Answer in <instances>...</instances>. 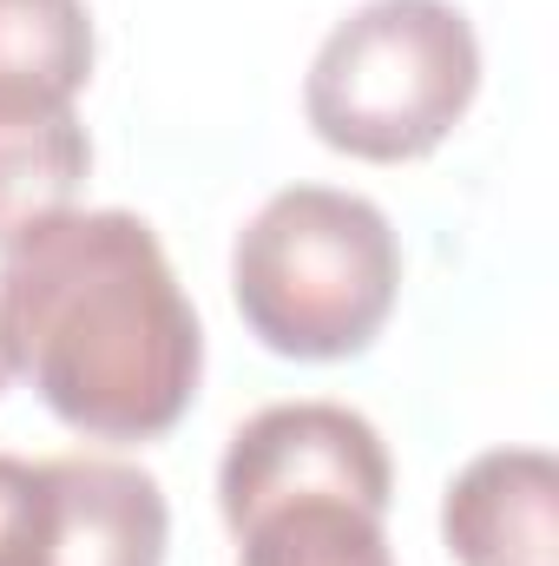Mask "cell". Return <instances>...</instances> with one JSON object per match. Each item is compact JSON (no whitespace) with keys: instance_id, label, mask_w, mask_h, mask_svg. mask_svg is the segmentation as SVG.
Wrapping results in <instances>:
<instances>
[{"instance_id":"cell-1","label":"cell","mask_w":559,"mask_h":566,"mask_svg":"<svg viewBox=\"0 0 559 566\" xmlns=\"http://www.w3.org/2000/svg\"><path fill=\"white\" fill-rule=\"evenodd\" d=\"M0 349L86 441H158L198 396L204 329L133 211H60L0 258Z\"/></svg>"},{"instance_id":"cell-2","label":"cell","mask_w":559,"mask_h":566,"mask_svg":"<svg viewBox=\"0 0 559 566\" xmlns=\"http://www.w3.org/2000/svg\"><path fill=\"white\" fill-rule=\"evenodd\" d=\"M402 290V251L389 218L329 185L277 191L231 251V296L251 336L296 363L362 356Z\"/></svg>"},{"instance_id":"cell-3","label":"cell","mask_w":559,"mask_h":566,"mask_svg":"<svg viewBox=\"0 0 559 566\" xmlns=\"http://www.w3.org/2000/svg\"><path fill=\"white\" fill-rule=\"evenodd\" d=\"M481 86V40L454 0H369L309 60L303 113L316 139L402 165L461 126Z\"/></svg>"},{"instance_id":"cell-4","label":"cell","mask_w":559,"mask_h":566,"mask_svg":"<svg viewBox=\"0 0 559 566\" xmlns=\"http://www.w3.org/2000/svg\"><path fill=\"white\" fill-rule=\"evenodd\" d=\"M389 448L369 416L342 402H277L231 434L224 468H218V507L224 521H251L283 501H369L389 507Z\"/></svg>"},{"instance_id":"cell-5","label":"cell","mask_w":559,"mask_h":566,"mask_svg":"<svg viewBox=\"0 0 559 566\" xmlns=\"http://www.w3.org/2000/svg\"><path fill=\"white\" fill-rule=\"evenodd\" d=\"M441 534L461 566H553L559 560V468L540 448L474 454L441 501Z\"/></svg>"},{"instance_id":"cell-6","label":"cell","mask_w":559,"mask_h":566,"mask_svg":"<svg viewBox=\"0 0 559 566\" xmlns=\"http://www.w3.org/2000/svg\"><path fill=\"white\" fill-rule=\"evenodd\" d=\"M53 514L40 566H165L171 514L158 481L133 461L60 454L46 461Z\"/></svg>"},{"instance_id":"cell-7","label":"cell","mask_w":559,"mask_h":566,"mask_svg":"<svg viewBox=\"0 0 559 566\" xmlns=\"http://www.w3.org/2000/svg\"><path fill=\"white\" fill-rule=\"evenodd\" d=\"M93 145L73 106L53 99H0V251L73 211L86 185Z\"/></svg>"},{"instance_id":"cell-8","label":"cell","mask_w":559,"mask_h":566,"mask_svg":"<svg viewBox=\"0 0 559 566\" xmlns=\"http://www.w3.org/2000/svg\"><path fill=\"white\" fill-rule=\"evenodd\" d=\"M389 507L369 501H283L251 521H238V566H389Z\"/></svg>"},{"instance_id":"cell-9","label":"cell","mask_w":559,"mask_h":566,"mask_svg":"<svg viewBox=\"0 0 559 566\" xmlns=\"http://www.w3.org/2000/svg\"><path fill=\"white\" fill-rule=\"evenodd\" d=\"M93 80V13L86 0H0V99H53Z\"/></svg>"},{"instance_id":"cell-10","label":"cell","mask_w":559,"mask_h":566,"mask_svg":"<svg viewBox=\"0 0 559 566\" xmlns=\"http://www.w3.org/2000/svg\"><path fill=\"white\" fill-rule=\"evenodd\" d=\"M46 514H53L46 461L0 454V566H40V554H46Z\"/></svg>"},{"instance_id":"cell-11","label":"cell","mask_w":559,"mask_h":566,"mask_svg":"<svg viewBox=\"0 0 559 566\" xmlns=\"http://www.w3.org/2000/svg\"><path fill=\"white\" fill-rule=\"evenodd\" d=\"M7 376H13V363H7V349H0V389H7Z\"/></svg>"}]
</instances>
